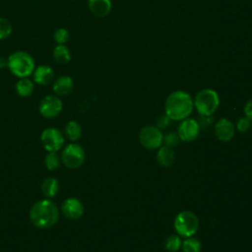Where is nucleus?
<instances>
[{
  "mask_svg": "<svg viewBox=\"0 0 252 252\" xmlns=\"http://www.w3.org/2000/svg\"><path fill=\"white\" fill-rule=\"evenodd\" d=\"M193 107V98L184 91H174L170 93L164 103L165 114L170 120H183L188 118Z\"/></svg>",
  "mask_w": 252,
  "mask_h": 252,
  "instance_id": "f257e3e1",
  "label": "nucleus"
},
{
  "mask_svg": "<svg viewBox=\"0 0 252 252\" xmlns=\"http://www.w3.org/2000/svg\"><path fill=\"white\" fill-rule=\"evenodd\" d=\"M16 92L22 97L30 96L34 89V83L29 77L28 78H20L16 83Z\"/></svg>",
  "mask_w": 252,
  "mask_h": 252,
  "instance_id": "a211bd4d",
  "label": "nucleus"
},
{
  "mask_svg": "<svg viewBox=\"0 0 252 252\" xmlns=\"http://www.w3.org/2000/svg\"><path fill=\"white\" fill-rule=\"evenodd\" d=\"M200 132L199 123L192 118H185L178 126L177 134L181 141L191 142L194 141Z\"/></svg>",
  "mask_w": 252,
  "mask_h": 252,
  "instance_id": "9d476101",
  "label": "nucleus"
},
{
  "mask_svg": "<svg viewBox=\"0 0 252 252\" xmlns=\"http://www.w3.org/2000/svg\"><path fill=\"white\" fill-rule=\"evenodd\" d=\"M61 211L67 219L77 220L84 214V205L77 198H67L61 205Z\"/></svg>",
  "mask_w": 252,
  "mask_h": 252,
  "instance_id": "9b49d317",
  "label": "nucleus"
},
{
  "mask_svg": "<svg viewBox=\"0 0 252 252\" xmlns=\"http://www.w3.org/2000/svg\"><path fill=\"white\" fill-rule=\"evenodd\" d=\"M174 158H175V156L172 148L167 146L160 147L157 154V160L158 164L163 167H167L171 165L174 161Z\"/></svg>",
  "mask_w": 252,
  "mask_h": 252,
  "instance_id": "dca6fc26",
  "label": "nucleus"
},
{
  "mask_svg": "<svg viewBox=\"0 0 252 252\" xmlns=\"http://www.w3.org/2000/svg\"><path fill=\"white\" fill-rule=\"evenodd\" d=\"M61 158L63 163L69 168H77L81 166L86 158L85 150L77 144H69L63 149Z\"/></svg>",
  "mask_w": 252,
  "mask_h": 252,
  "instance_id": "423d86ee",
  "label": "nucleus"
},
{
  "mask_svg": "<svg viewBox=\"0 0 252 252\" xmlns=\"http://www.w3.org/2000/svg\"><path fill=\"white\" fill-rule=\"evenodd\" d=\"M193 102L199 114L211 116L219 107L220 97L215 90L204 89L196 94Z\"/></svg>",
  "mask_w": 252,
  "mask_h": 252,
  "instance_id": "20e7f679",
  "label": "nucleus"
},
{
  "mask_svg": "<svg viewBox=\"0 0 252 252\" xmlns=\"http://www.w3.org/2000/svg\"><path fill=\"white\" fill-rule=\"evenodd\" d=\"M42 194L46 198H53L56 196L58 190H59V183L58 180L53 177H47L45 178L40 186Z\"/></svg>",
  "mask_w": 252,
  "mask_h": 252,
  "instance_id": "6ab92c4d",
  "label": "nucleus"
},
{
  "mask_svg": "<svg viewBox=\"0 0 252 252\" xmlns=\"http://www.w3.org/2000/svg\"><path fill=\"white\" fill-rule=\"evenodd\" d=\"M88 7L91 13L97 17H106L112 8L111 0H88Z\"/></svg>",
  "mask_w": 252,
  "mask_h": 252,
  "instance_id": "2eb2a0df",
  "label": "nucleus"
},
{
  "mask_svg": "<svg viewBox=\"0 0 252 252\" xmlns=\"http://www.w3.org/2000/svg\"><path fill=\"white\" fill-rule=\"evenodd\" d=\"M7 67L10 72L19 79L28 78L32 75L35 63L33 57L29 52L18 50L9 55Z\"/></svg>",
  "mask_w": 252,
  "mask_h": 252,
  "instance_id": "7ed1b4c3",
  "label": "nucleus"
},
{
  "mask_svg": "<svg viewBox=\"0 0 252 252\" xmlns=\"http://www.w3.org/2000/svg\"><path fill=\"white\" fill-rule=\"evenodd\" d=\"M234 131L232 122L226 118L220 119L215 126V134L217 138L223 142L231 140L234 136Z\"/></svg>",
  "mask_w": 252,
  "mask_h": 252,
  "instance_id": "ddd939ff",
  "label": "nucleus"
},
{
  "mask_svg": "<svg viewBox=\"0 0 252 252\" xmlns=\"http://www.w3.org/2000/svg\"><path fill=\"white\" fill-rule=\"evenodd\" d=\"M180 141H181V140H180L178 134L175 133V132H169V133H167V134L163 137V142H164L165 146L170 147V148L176 147V146L179 144Z\"/></svg>",
  "mask_w": 252,
  "mask_h": 252,
  "instance_id": "a878e982",
  "label": "nucleus"
},
{
  "mask_svg": "<svg viewBox=\"0 0 252 252\" xmlns=\"http://www.w3.org/2000/svg\"><path fill=\"white\" fill-rule=\"evenodd\" d=\"M63 108L62 100L57 96L53 94H49L44 96L38 105L39 113L48 119L54 118L60 114Z\"/></svg>",
  "mask_w": 252,
  "mask_h": 252,
  "instance_id": "1a4fd4ad",
  "label": "nucleus"
},
{
  "mask_svg": "<svg viewBox=\"0 0 252 252\" xmlns=\"http://www.w3.org/2000/svg\"><path fill=\"white\" fill-rule=\"evenodd\" d=\"M181 249L183 252H201L202 245L197 238L187 237V239L182 242Z\"/></svg>",
  "mask_w": 252,
  "mask_h": 252,
  "instance_id": "412c9836",
  "label": "nucleus"
},
{
  "mask_svg": "<svg viewBox=\"0 0 252 252\" xmlns=\"http://www.w3.org/2000/svg\"><path fill=\"white\" fill-rule=\"evenodd\" d=\"M30 220L38 228H49L56 224L59 210L54 202L48 199L39 200L30 210Z\"/></svg>",
  "mask_w": 252,
  "mask_h": 252,
  "instance_id": "f03ea898",
  "label": "nucleus"
},
{
  "mask_svg": "<svg viewBox=\"0 0 252 252\" xmlns=\"http://www.w3.org/2000/svg\"><path fill=\"white\" fill-rule=\"evenodd\" d=\"M74 88L73 79L70 76H60L54 80L52 90L57 96L68 95Z\"/></svg>",
  "mask_w": 252,
  "mask_h": 252,
  "instance_id": "4468645a",
  "label": "nucleus"
},
{
  "mask_svg": "<svg viewBox=\"0 0 252 252\" xmlns=\"http://www.w3.org/2000/svg\"><path fill=\"white\" fill-rule=\"evenodd\" d=\"M139 139L142 146L149 150H155L161 146L163 142V135L156 126H146L144 127L139 134Z\"/></svg>",
  "mask_w": 252,
  "mask_h": 252,
  "instance_id": "0eeeda50",
  "label": "nucleus"
},
{
  "mask_svg": "<svg viewBox=\"0 0 252 252\" xmlns=\"http://www.w3.org/2000/svg\"><path fill=\"white\" fill-rule=\"evenodd\" d=\"M13 31L12 23L10 20L4 17H0V40L8 38Z\"/></svg>",
  "mask_w": 252,
  "mask_h": 252,
  "instance_id": "5701e85b",
  "label": "nucleus"
},
{
  "mask_svg": "<svg viewBox=\"0 0 252 252\" xmlns=\"http://www.w3.org/2000/svg\"><path fill=\"white\" fill-rule=\"evenodd\" d=\"M65 135L71 141L79 140L82 135V129L80 124L74 120L69 121L65 126Z\"/></svg>",
  "mask_w": 252,
  "mask_h": 252,
  "instance_id": "aec40b11",
  "label": "nucleus"
},
{
  "mask_svg": "<svg viewBox=\"0 0 252 252\" xmlns=\"http://www.w3.org/2000/svg\"><path fill=\"white\" fill-rule=\"evenodd\" d=\"M244 114L250 121H252V99L248 100L244 105Z\"/></svg>",
  "mask_w": 252,
  "mask_h": 252,
  "instance_id": "c85d7f7f",
  "label": "nucleus"
},
{
  "mask_svg": "<svg viewBox=\"0 0 252 252\" xmlns=\"http://www.w3.org/2000/svg\"><path fill=\"white\" fill-rule=\"evenodd\" d=\"M32 80L39 86H47L54 80V71L49 65H39L32 72Z\"/></svg>",
  "mask_w": 252,
  "mask_h": 252,
  "instance_id": "f8f14e48",
  "label": "nucleus"
},
{
  "mask_svg": "<svg viewBox=\"0 0 252 252\" xmlns=\"http://www.w3.org/2000/svg\"><path fill=\"white\" fill-rule=\"evenodd\" d=\"M236 128L239 132H246L250 128V120L247 117H242L237 120Z\"/></svg>",
  "mask_w": 252,
  "mask_h": 252,
  "instance_id": "bb28decb",
  "label": "nucleus"
},
{
  "mask_svg": "<svg viewBox=\"0 0 252 252\" xmlns=\"http://www.w3.org/2000/svg\"><path fill=\"white\" fill-rule=\"evenodd\" d=\"M181 244H182V241H181L180 237L178 235L173 234L166 238V240L164 242V247L167 251L175 252L181 248Z\"/></svg>",
  "mask_w": 252,
  "mask_h": 252,
  "instance_id": "b1692460",
  "label": "nucleus"
},
{
  "mask_svg": "<svg viewBox=\"0 0 252 252\" xmlns=\"http://www.w3.org/2000/svg\"><path fill=\"white\" fill-rule=\"evenodd\" d=\"M169 123H170V119L166 114L159 116L157 120V126L158 129H165L169 125Z\"/></svg>",
  "mask_w": 252,
  "mask_h": 252,
  "instance_id": "cd10ccee",
  "label": "nucleus"
},
{
  "mask_svg": "<svg viewBox=\"0 0 252 252\" xmlns=\"http://www.w3.org/2000/svg\"><path fill=\"white\" fill-rule=\"evenodd\" d=\"M61 159L56 152H49L44 158V164L47 169L55 170L60 166Z\"/></svg>",
  "mask_w": 252,
  "mask_h": 252,
  "instance_id": "4be33fe9",
  "label": "nucleus"
},
{
  "mask_svg": "<svg viewBox=\"0 0 252 252\" xmlns=\"http://www.w3.org/2000/svg\"><path fill=\"white\" fill-rule=\"evenodd\" d=\"M7 65H8V57L0 56V69L7 67Z\"/></svg>",
  "mask_w": 252,
  "mask_h": 252,
  "instance_id": "c756f323",
  "label": "nucleus"
},
{
  "mask_svg": "<svg viewBox=\"0 0 252 252\" xmlns=\"http://www.w3.org/2000/svg\"><path fill=\"white\" fill-rule=\"evenodd\" d=\"M199 227L197 216L189 211L180 212L174 220V228L177 233L184 237L193 236Z\"/></svg>",
  "mask_w": 252,
  "mask_h": 252,
  "instance_id": "39448f33",
  "label": "nucleus"
},
{
  "mask_svg": "<svg viewBox=\"0 0 252 252\" xmlns=\"http://www.w3.org/2000/svg\"><path fill=\"white\" fill-rule=\"evenodd\" d=\"M53 60L59 65H65L71 60V52L65 44H57L52 51Z\"/></svg>",
  "mask_w": 252,
  "mask_h": 252,
  "instance_id": "f3484780",
  "label": "nucleus"
},
{
  "mask_svg": "<svg viewBox=\"0 0 252 252\" xmlns=\"http://www.w3.org/2000/svg\"><path fill=\"white\" fill-rule=\"evenodd\" d=\"M40 141L43 148L48 152L59 151L64 144L63 134L57 128H46L42 131Z\"/></svg>",
  "mask_w": 252,
  "mask_h": 252,
  "instance_id": "6e6552de",
  "label": "nucleus"
},
{
  "mask_svg": "<svg viewBox=\"0 0 252 252\" xmlns=\"http://www.w3.org/2000/svg\"><path fill=\"white\" fill-rule=\"evenodd\" d=\"M69 37L70 33L65 28H59L53 33V39L57 44H65L69 40Z\"/></svg>",
  "mask_w": 252,
  "mask_h": 252,
  "instance_id": "393cba45",
  "label": "nucleus"
}]
</instances>
